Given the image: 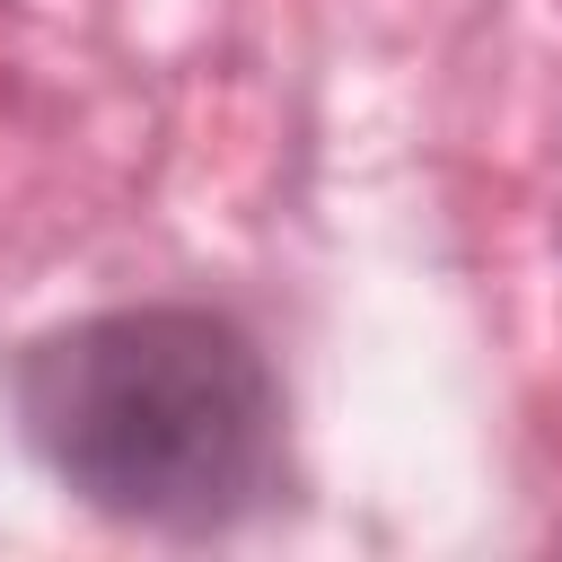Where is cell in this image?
Returning a JSON list of instances; mask_svg holds the SVG:
<instances>
[{
    "label": "cell",
    "instance_id": "cell-1",
    "mask_svg": "<svg viewBox=\"0 0 562 562\" xmlns=\"http://www.w3.org/2000/svg\"><path fill=\"white\" fill-rule=\"evenodd\" d=\"M26 448L105 518L228 527L281 474V386L211 307H105L18 351Z\"/></svg>",
    "mask_w": 562,
    "mask_h": 562
}]
</instances>
